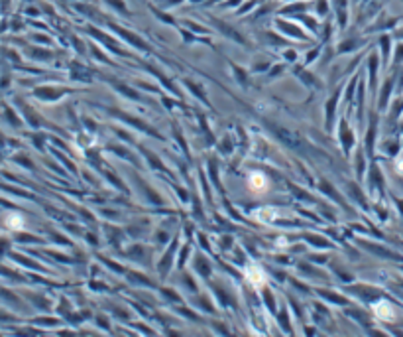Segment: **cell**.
Listing matches in <instances>:
<instances>
[{
	"label": "cell",
	"instance_id": "cell-1",
	"mask_svg": "<svg viewBox=\"0 0 403 337\" xmlns=\"http://www.w3.org/2000/svg\"><path fill=\"white\" fill-rule=\"evenodd\" d=\"M248 187H250V191H254V193L266 191V189H268V180H266V176L260 174V172L250 174V178H248Z\"/></svg>",
	"mask_w": 403,
	"mask_h": 337
},
{
	"label": "cell",
	"instance_id": "cell-2",
	"mask_svg": "<svg viewBox=\"0 0 403 337\" xmlns=\"http://www.w3.org/2000/svg\"><path fill=\"white\" fill-rule=\"evenodd\" d=\"M374 312H376V316H378L380 320H384V322H391V320L395 318L393 307L389 306L388 302H378V304L374 306Z\"/></svg>",
	"mask_w": 403,
	"mask_h": 337
},
{
	"label": "cell",
	"instance_id": "cell-3",
	"mask_svg": "<svg viewBox=\"0 0 403 337\" xmlns=\"http://www.w3.org/2000/svg\"><path fill=\"white\" fill-rule=\"evenodd\" d=\"M246 274H248V282H252L256 288H260V286L266 284V276L262 272V268H258V266H250Z\"/></svg>",
	"mask_w": 403,
	"mask_h": 337
}]
</instances>
